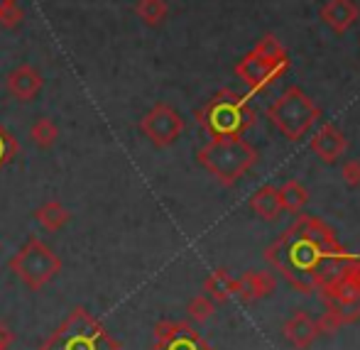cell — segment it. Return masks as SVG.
I'll use <instances>...</instances> for the list:
<instances>
[{
	"label": "cell",
	"mask_w": 360,
	"mask_h": 350,
	"mask_svg": "<svg viewBox=\"0 0 360 350\" xmlns=\"http://www.w3.org/2000/svg\"><path fill=\"white\" fill-rule=\"evenodd\" d=\"M216 313V302L209 299L206 294H196L189 304H186V316H189L191 323H206L211 316Z\"/></svg>",
	"instance_id": "cell-22"
},
{
	"label": "cell",
	"mask_w": 360,
	"mask_h": 350,
	"mask_svg": "<svg viewBox=\"0 0 360 350\" xmlns=\"http://www.w3.org/2000/svg\"><path fill=\"white\" fill-rule=\"evenodd\" d=\"M341 326H346V318H343V313L338 311V306H333V304H326L323 313L316 318L319 336H331V333H336Z\"/></svg>",
	"instance_id": "cell-23"
},
{
	"label": "cell",
	"mask_w": 360,
	"mask_h": 350,
	"mask_svg": "<svg viewBox=\"0 0 360 350\" xmlns=\"http://www.w3.org/2000/svg\"><path fill=\"white\" fill-rule=\"evenodd\" d=\"M140 133L155 147H169L184 133V118L169 103H155L140 120Z\"/></svg>",
	"instance_id": "cell-8"
},
{
	"label": "cell",
	"mask_w": 360,
	"mask_h": 350,
	"mask_svg": "<svg viewBox=\"0 0 360 350\" xmlns=\"http://www.w3.org/2000/svg\"><path fill=\"white\" fill-rule=\"evenodd\" d=\"M39 350H123L86 309H76Z\"/></svg>",
	"instance_id": "cell-6"
},
{
	"label": "cell",
	"mask_w": 360,
	"mask_h": 350,
	"mask_svg": "<svg viewBox=\"0 0 360 350\" xmlns=\"http://www.w3.org/2000/svg\"><path fill=\"white\" fill-rule=\"evenodd\" d=\"M15 343V333L13 328L8 326L5 321H0V350H10Z\"/></svg>",
	"instance_id": "cell-27"
},
{
	"label": "cell",
	"mask_w": 360,
	"mask_h": 350,
	"mask_svg": "<svg viewBox=\"0 0 360 350\" xmlns=\"http://www.w3.org/2000/svg\"><path fill=\"white\" fill-rule=\"evenodd\" d=\"M277 196H280V206L282 213H302L309 204V189L302 184L299 179H287L285 184L277 189Z\"/></svg>",
	"instance_id": "cell-17"
},
{
	"label": "cell",
	"mask_w": 360,
	"mask_h": 350,
	"mask_svg": "<svg viewBox=\"0 0 360 350\" xmlns=\"http://www.w3.org/2000/svg\"><path fill=\"white\" fill-rule=\"evenodd\" d=\"M22 20H25V10L20 8L18 0H5V3H0V27L15 30Z\"/></svg>",
	"instance_id": "cell-24"
},
{
	"label": "cell",
	"mask_w": 360,
	"mask_h": 350,
	"mask_svg": "<svg viewBox=\"0 0 360 350\" xmlns=\"http://www.w3.org/2000/svg\"><path fill=\"white\" fill-rule=\"evenodd\" d=\"M5 86H8L10 96L22 103H30L39 96V91L44 89V79L39 74V69H34L32 64H20L5 76Z\"/></svg>",
	"instance_id": "cell-10"
},
{
	"label": "cell",
	"mask_w": 360,
	"mask_h": 350,
	"mask_svg": "<svg viewBox=\"0 0 360 350\" xmlns=\"http://www.w3.org/2000/svg\"><path fill=\"white\" fill-rule=\"evenodd\" d=\"M15 152H18V142H15V138L8 133V130L0 128V169L13 160Z\"/></svg>",
	"instance_id": "cell-25"
},
{
	"label": "cell",
	"mask_w": 360,
	"mask_h": 350,
	"mask_svg": "<svg viewBox=\"0 0 360 350\" xmlns=\"http://www.w3.org/2000/svg\"><path fill=\"white\" fill-rule=\"evenodd\" d=\"M277 289V280L270 272H245L233 284V297H238L240 302H257V299L270 297Z\"/></svg>",
	"instance_id": "cell-12"
},
{
	"label": "cell",
	"mask_w": 360,
	"mask_h": 350,
	"mask_svg": "<svg viewBox=\"0 0 360 350\" xmlns=\"http://www.w3.org/2000/svg\"><path fill=\"white\" fill-rule=\"evenodd\" d=\"M152 350H211V346L189 323H181L174 338H169V341H155Z\"/></svg>",
	"instance_id": "cell-18"
},
{
	"label": "cell",
	"mask_w": 360,
	"mask_h": 350,
	"mask_svg": "<svg viewBox=\"0 0 360 350\" xmlns=\"http://www.w3.org/2000/svg\"><path fill=\"white\" fill-rule=\"evenodd\" d=\"M341 176L348 186H360V160H348L341 167Z\"/></svg>",
	"instance_id": "cell-26"
},
{
	"label": "cell",
	"mask_w": 360,
	"mask_h": 350,
	"mask_svg": "<svg viewBox=\"0 0 360 350\" xmlns=\"http://www.w3.org/2000/svg\"><path fill=\"white\" fill-rule=\"evenodd\" d=\"M135 15L147 25V27H157L169 18V3L167 0H138L135 3Z\"/></svg>",
	"instance_id": "cell-21"
},
{
	"label": "cell",
	"mask_w": 360,
	"mask_h": 350,
	"mask_svg": "<svg viewBox=\"0 0 360 350\" xmlns=\"http://www.w3.org/2000/svg\"><path fill=\"white\" fill-rule=\"evenodd\" d=\"M0 3H5V0H0Z\"/></svg>",
	"instance_id": "cell-28"
},
{
	"label": "cell",
	"mask_w": 360,
	"mask_h": 350,
	"mask_svg": "<svg viewBox=\"0 0 360 350\" xmlns=\"http://www.w3.org/2000/svg\"><path fill=\"white\" fill-rule=\"evenodd\" d=\"M34 221L42 226V231L47 233H59L62 228H67L72 223V211L59 201H44L37 211H34Z\"/></svg>",
	"instance_id": "cell-15"
},
{
	"label": "cell",
	"mask_w": 360,
	"mask_h": 350,
	"mask_svg": "<svg viewBox=\"0 0 360 350\" xmlns=\"http://www.w3.org/2000/svg\"><path fill=\"white\" fill-rule=\"evenodd\" d=\"M287 233H292L299 240H307V242H311V245L321 247V250H331V247L338 245L336 231H333L326 221H321V218H316V216H299Z\"/></svg>",
	"instance_id": "cell-11"
},
{
	"label": "cell",
	"mask_w": 360,
	"mask_h": 350,
	"mask_svg": "<svg viewBox=\"0 0 360 350\" xmlns=\"http://www.w3.org/2000/svg\"><path fill=\"white\" fill-rule=\"evenodd\" d=\"M10 272L30 292H39L62 272V260L47 242L39 240L37 235H30L27 242L10 257Z\"/></svg>",
	"instance_id": "cell-5"
},
{
	"label": "cell",
	"mask_w": 360,
	"mask_h": 350,
	"mask_svg": "<svg viewBox=\"0 0 360 350\" xmlns=\"http://www.w3.org/2000/svg\"><path fill=\"white\" fill-rule=\"evenodd\" d=\"M358 13L356 0H326V5L321 8V20L336 34H343L356 25Z\"/></svg>",
	"instance_id": "cell-14"
},
{
	"label": "cell",
	"mask_w": 360,
	"mask_h": 350,
	"mask_svg": "<svg viewBox=\"0 0 360 350\" xmlns=\"http://www.w3.org/2000/svg\"><path fill=\"white\" fill-rule=\"evenodd\" d=\"M285 71H289V57H287V49L282 47L275 34L260 37V42L236 64V76L252 93L265 91Z\"/></svg>",
	"instance_id": "cell-4"
},
{
	"label": "cell",
	"mask_w": 360,
	"mask_h": 350,
	"mask_svg": "<svg viewBox=\"0 0 360 350\" xmlns=\"http://www.w3.org/2000/svg\"><path fill=\"white\" fill-rule=\"evenodd\" d=\"M282 336L292 348L304 350L309 348L319 338L316 318H311L307 311H294L292 318H287L285 328H282Z\"/></svg>",
	"instance_id": "cell-13"
},
{
	"label": "cell",
	"mask_w": 360,
	"mask_h": 350,
	"mask_svg": "<svg viewBox=\"0 0 360 350\" xmlns=\"http://www.w3.org/2000/svg\"><path fill=\"white\" fill-rule=\"evenodd\" d=\"M233 284H236V277H231L226 270H216L204 280V294L216 304H223L233 297Z\"/></svg>",
	"instance_id": "cell-19"
},
{
	"label": "cell",
	"mask_w": 360,
	"mask_h": 350,
	"mask_svg": "<svg viewBox=\"0 0 360 350\" xmlns=\"http://www.w3.org/2000/svg\"><path fill=\"white\" fill-rule=\"evenodd\" d=\"M267 118L287 140H302L319 120V105L299 86L287 89L275 103L267 108Z\"/></svg>",
	"instance_id": "cell-7"
},
{
	"label": "cell",
	"mask_w": 360,
	"mask_h": 350,
	"mask_svg": "<svg viewBox=\"0 0 360 350\" xmlns=\"http://www.w3.org/2000/svg\"><path fill=\"white\" fill-rule=\"evenodd\" d=\"M30 140H32V145L39 147V150H49V147H54V142L59 140L57 123H54L52 118L39 115V118L30 125Z\"/></svg>",
	"instance_id": "cell-20"
},
{
	"label": "cell",
	"mask_w": 360,
	"mask_h": 350,
	"mask_svg": "<svg viewBox=\"0 0 360 350\" xmlns=\"http://www.w3.org/2000/svg\"><path fill=\"white\" fill-rule=\"evenodd\" d=\"M196 120L204 125L211 138H243V133L255 123V113L250 108L248 93L223 89L196 113Z\"/></svg>",
	"instance_id": "cell-3"
},
{
	"label": "cell",
	"mask_w": 360,
	"mask_h": 350,
	"mask_svg": "<svg viewBox=\"0 0 360 350\" xmlns=\"http://www.w3.org/2000/svg\"><path fill=\"white\" fill-rule=\"evenodd\" d=\"M326 250L311 245L307 240H299L292 233H282L270 247L265 250V262H270L285 280L299 292H314L316 284V265Z\"/></svg>",
	"instance_id": "cell-1"
},
{
	"label": "cell",
	"mask_w": 360,
	"mask_h": 350,
	"mask_svg": "<svg viewBox=\"0 0 360 350\" xmlns=\"http://www.w3.org/2000/svg\"><path fill=\"white\" fill-rule=\"evenodd\" d=\"M311 152L326 164H336L348 150V140L341 130L336 128L333 123H323L316 133L311 135V142H309Z\"/></svg>",
	"instance_id": "cell-9"
},
{
	"label": "cell",
	"mask_w": 360,
	"mask_h": 350,
	"mask_svg": "<svg viewBox=\"0 0 360 350\" xmlns=\"http://www.w3.org/2000/svg\"><path fill=\"white\" fill-rule=\"evenodd\" d=\"M250 209L262 218V221H277L282 216L280 196H277V186H260L255 194L250 196Z\"/></svg>",
	"instance_id": "cell-16"
},
{
	"label": "cell",
	"mask_w": 360,
	"mask_h": 350,
	"mask_svg": "<svg viewBox=\"0 0 360 350\" xmlns=\"http://www.w3.org/2000/svg\"><path fill=\"white\" fill-rule=\"evenodd\" d=\"M196 160L214 179L233 186L257 164V150L243 138H211Z\"/></svg>",
	"instance_id": "cell-2"
}]
</instances>
